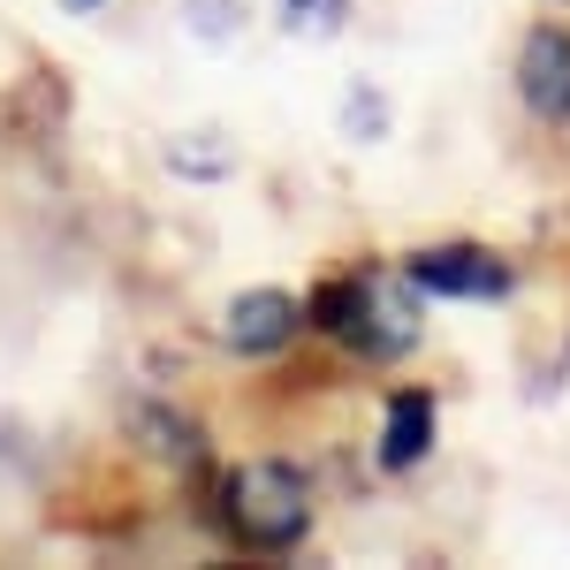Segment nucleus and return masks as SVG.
<instances>
[{
  "label": "nucleus",
  "mask_w": 570,
  "mask_h": 570,
  "mask_svg": "<svg viewBox=\"0 0 570 570\" xmlns=\"http://www.w3.org/2000/svg\"><path fill=\"white\" fill-rule=\"evenodd\" d=\"M228 525L244 548H266V556H282V548H297L312 525V487L297 464H244L236 480H228Z\"/></svg>",
  "instance_id": "1"
},
{
  "label": "nucleus",
  "mask_w": 570,
  "mask_h": 570,
  "mask_svg": "<svg viewBox=\"0 0 570 570\" xmlns=\"http://www.w3.org/2000/svg\"><path fill=\"white\" fill-rule=\"evenodd\" d=\"M343 343L365 351V357H403L419 343V282H411V274H403V282L365 274V282H357V320L343 327Z\"/></svg>",
  "instance_id": "2"
},
{
  "label": "nucleus",
  "mask_w": 570,
  "mask_h": 570,
  "mask_svg": "<svg viewBox=\"0 0 570 570\" xmlns=\"http://www.w3.org/2000/svg\"><path fill=\"white\" fill-rule=\"evenodd\" d=\"M426 297H502L510 289V259H494L487 244H434L403 266Z\"/></svg>",
  "instance_id": "3"
},
{
  "label": "nucleus",
  "mask_w": 570,
  "mask_h": 570,
  "mask_svg": "<svg viewBox=\"0 0 570 570\" xmlns=\"http://www.w3.org/2000/svg\"><path fill=\"white\" fill-rule=\"evenodd\" d=\"M518 99L540 122H570V31L540 23L518 53Z\"/></svg>",
  "instance_id": "4"
},
{
  "label": "nucleus",
  "mask_w": 570,
  "mask_h": 570,
  "mask_svg": "<svg viewBox=\"0 0 570 570\" xmlns=\"http://www.w3.org/2000/svg\"><path fill=\"white\" fill-rule=\"evenodd\" d=\"M297 327H305V305H297L289 289H244V297L228 305V320H220L228 351H244V357H274Z\"/></svg>",
  "instance_id": "5"
},
{
  "label": "nucleus",
  "mask_w": 570,
  "mask_h": 570,
  "mask_svg": "<svg viewBox=\"0 0 570 570\" xmlns=\"http://www.w3.org/2000/svg\"><path fill=\"white\" fill-rule=\"evenodd\" d=\"M426 449H434V395H419V389L389 395V426H381V464H389V472H411V464H419Z\"/></svg>",
  "instance_id": "6"
},
{
  "label": "nucleus",
  "mask_w": 570,
  "mask_h": 570,
  "mask_svg": "<svg viewBox=\"0 0 570 570\" xmlns=\"http://www.w3.org/2000/svg\"><path fill=\"white\" fill-rule=\"evenodd\" d=\"M274 16H282L289 39H335L343 16H351V0H274Z\"/></svg>",
  "instance_id": "7"
},
{
  "label": "nucleus",
  "mask_w": 570,
  "mask_h": 570,
  "mask_svg": "<svg viewBox=\"0 0 570 570\" xmlns=\"http://www.w3.org/2000/svg\"><path fill=\"white\" fill-rule=\"evenodd\" d=\"M357 282H365V274H351V282H320V289H312L305 320L320 327V335H343V327L357 320Z\"/></svg>",
  "instance_id": "8"
},
{
  "label": "nucleus",
  "mask_w": 570,
  "mask_h": 570,
  "mask_svg": "<svg viewBox=\"0 0 570 570\" xmlns=\"http://www.w3.org/2000/svg\"><path fill=\"white\" fill-rule=\"evenodd\" d=\"M343 130H351V145H381V130H389V107H381L373 91H351V107H343Z\"/></svg>",
  "instance_id": "9"
},
{
  "label": "nucleus",
  "mask_w": 570,
  "mask_h": 570,
  "mask_svg": "<svg viewBox=\"0 0 570 570\" xmlns=\"http://www.w3.org/2000/svg\"><path fill=\"white\" fill-rule=\"evenodd\" d=\"M183 16H190V31L198 39H236V0H183Z\"/></svg>",
  "instance_id": "10"
},
{
  "label": "nucleus",
  "mask_w": 570,
  "mask_h": 570,
  "mask_svg": "<svg viewBox=\"0 0 570 570\" xmlns=\"http://www.w3.org/2000/svg\"><path fill=\"white\" fill-rule=\"evenodd\" d=\"M61 8H99V0H61Z\"/></svg>",
  "instance_id": "11"
}]
</instances>
